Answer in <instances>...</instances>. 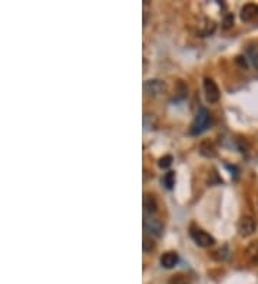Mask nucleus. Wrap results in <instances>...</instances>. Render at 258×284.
Masks as SVG:
<instances>
[{"label":"nucleus","mask_w":258,"mask_h":284,"mask_svg":"<svg viewBox=\"0 0 258 284\" xmlns=\"http://www.w3.org/2000/svg\"><path fill=\"white\" fill-rule=\"evenodd\" d=\"M162 183H164V185L167 187L168 190H172L175 185V172L174 171H169V172H167V174L164 175Z\"/></svg>","instance_id":"nucleus-14"},{"label":"nucleus","mask_w":258,"mask_h":284,"mask_svg":"<svg viewBox=\"0 0 258 284\" xmlns=\"http://www.w3.org/2000/svg\"><path fill=\"white\" fill-rule=\"evenodd\" d=\"M248 56H250L252 65L258 69V49L257 47H250L248 49Z\"/></svg>","instance_id":"nucleus-16"},{"label":"nucleus","mask_w":258,"mask_h":284,"mask_svg":"<svg viewBox=\"0 0 258 284\" xmlns=\"http://www.w3.org/2000/svg\"><path fill=\"white\" fill-rule=\"evenodd\" d=\"M168 284H191L190 277L185 276V274H176L174 276Z\"/></svg>","instance_id":"nucleus-15"},{"label":"nucleus","mask_w":258,"mask_h":284,"mask_svg":"<svg viewBox=\"0 0 258 284\" xmlns=\"http://www.w3.org/2000/svg\"><path fill=\"white\" fill-rule=\"evenodd\" d=\"M210 125H211V115H210L208 109L201 108L198 111L197 115H195V118H194L192 123H191V135H199V134H202L204 131L210 128Z\"/></svg>","instance_id":"nucleus-1"},{"label":"nucleus","mask_w":258,"mask_h":284,"mask_svg":"<svg viewBox=\"0 0 258 284\" xmlns=\"http://www.w3.org/2000/svg\"><path fill=\"white\" fill-rule=\"evenodd\" d=\"M142 247H144L145 253H149V251H152V250H153L155 244H153L152 238L146 237V236H145V237H144V244H142Z\"/></svg>","instance_id":"nucleus-18"},{"label":"nucleus","mask_w":258,"mask_h":284,"mask_svg":"<svg viewBox=\"0 0 258 284\" xmlns=\"http://www.w3.org/2000/svg\"><path fill=\"white\" fill-rule=\"evenodd\" d=\"M145 92L148 93L149 96H160L162 93H165L167 91V85L164 81L161 79H151V81H146L144 85Z\"/></svg>","instance_id":"nucleus-5"},{"label":"nucleus","mask_w":258,"mask_h":284,"mask_svg":"<svg viewBox=\"0 0 258 284\" xmlns=\"http://www.w3.org/2000/svg\"><path fill=\"white\" fill-rule=\"evenodd\" d=\"M161 266L164 267V269H174L175 266L178 264V261H179V255L178 253H175V251H167V253H164L161 255Z\"/></svg>","instance_id":"nucleus-8"},{"label":"nucleus","mask_w":258,"mask_h":284,"mask_svg":"<svg viewBox=\"0 0 258 284\" xmlns=\"http://www.w3.org/2000/svg\"><path fill=\"white\" fill-rule=\"evenodd\" d=\"M217 24L214 22L213 19H205L204 24H202V29H201V35L202 36H211L214 32H215Z\"/></svg>","instance_id":"nucleus-12"},{"label":"nucleus","mask_w":258,"mask_h":284,"mask_svg":"<svg viewBox=\"0 0 258 284\" xmlns=\"http://www.w3.org/2000/svg\"><path fill=\"white\" fill-rule=\"evenodd\" d=\"M204 91L207 102L210 104H217L221 98V92L218 85L214 82L211 78H205L204 79Z\"/></svg>","instance_id":"nucleus-4"},{"label":"nucleus","mask_w":258,"mask_h":284,"mask_svg":"<svg viewBox=\"0 0 258 284\" xmlns=\"http://www.w3.org/2000/svg\"><path fill=\"white\" fill-rule=\"evenodd\" d=\"M144 227H145V231L148 233V234H151V236H155V237H160L161 234H162V231H164V224L161 223L160 218H155V217H152V215H146L144 220Z\"/></svg>","instance_id":"nucleus-6"},{"label":"nucleus","mask_w":258,"mask_h":284,"mask_svg":"<svg viewBox=\"0 0 258 284\" xmlns=\"http://www.w3.org/2000/svg\"><path fill=\"white\" fill-rule=\"evenodd\" d=\"M144 208L146 215H153L157 213L158 204H157V200H155V197H153L152 194H145Z\"/></svg>","instance_id":"nucleus-9"},{"label":"nucleus","mask_w":258,"mask_h":284,"mask_svg":"<svg viewBox=\"0 0 258 284\" xmlns=\"http://www.w3.org/2000/svg\"><path fill=\"white\" fill-rule=\"evenodd\" d=\"M237 62H238L241 66H244V68H247V62H245V58H243V56H238V58H237Z\"/></svg>","instance_id":"nucleus-20"},{"label":"nucleus","mask_w":258,"mask_h":284,"mask_svg":"<svg viewBox=\"0 0 258 284\" xmlns=\"http://www.w3.org/2000/svg\"><path fill=\"white\" fill-rule=\"evenodd\" d=\"M174 161V158L171 157V155H165V157H162L160 160V165L161 168H168V167H171V164Z\"/></svg>","instance_id":"nucleus-17"},{"label":"nucleus","mask_w":258,"mask_h":284,"mask_svg":"<svg viewBox=\"0 0 258 284\" xmlns=\"http://www.w3.org/2000/svg\"><path fill=\"white\" fill-rule=\"evenodd\" d=\"M247 257L251 263H258V241H252L247 248Z\"/></svg>","instance_id":"nucleus-13"},{"label":"nucleus","mask_w":258,"mask_h":284,"mask_svg":"<svg viewBox=\"0 0 258 284\" xmlns=\"http://www.w3.org/2000/svg\"><path fill=\"white\" fill-rule=\"evenodd\" d=\"M199 152H201V155L205 157V158H214V157H217V149H215V146L213 145V142H210V141L201 142V145H199Z\"/></svg>","instance_id":"nucleus-10"},{"label":"nucleus","mask_w":258,"mask_h":284,"mask_svg":"<svg viewBox=\"0 0 258 284\" xmlns=\"http://www.w3.org/2000/svg\"><path fill=\"white\" fill-rule=\"evenodd\" d=\"M240 17L245 23H258V5H254V3L244 5Z\"/></svg>","instance_id":"nucleus-7"},{"label":"nucleus","mask_w":258,"mask_h":284,"mask_svg":"<svg viewBox=\"0 0 258 284\" xmlns=\"http://www.w3.org/2000/svg\"><path fill=\"white\" fill-rule=\"evenodd\" d=\"M222 24H224V29H228V28H231V26L234 24V16H233V15L225 16V19H224Z\"/></svg>","instance_id":"nucleus-19"},{"label":"nucleus","mask_w":258,"mask_h":284,"mask_svg":"<svg viewBox=\"0 0 258 284\" xmlns=\"http://www.w3.org/2000/svg\"><path fill=\"white\" fill-rule=\"evenodd\" d=\"M257 230V221L251 215H244L238 221V234L241 237H250Z\"/></svg>","instance_id":"nucleus-3"},{"label":"nucleus","mask_w":258,"mask_h":284,"mask_svg":"<svg viewBox=\"0 0 258 284\" xmlns=\"http://www.w3.org/2000/svg\"><path fill=\"white\" fill-rule=\"evenodd\" d=\"M144 126L146 131L155 130V128L158 126V119H157V116L153 115V114L146 112L144 115Z\"/></svg>","instance_id":"nucleus-11"},{"label":"nucleus","mask_w":258,"mask_h":284,"mask_svg":"<svg viewBox=\"0 0 258 284\" xmlns=\"http://www.w3.org/2000/svg\"><path fill=\"white\" fill-rule=\"evenodd\" d=\"M190 234L191 238L194 240V243H195L197 246L207 248V247H211L215 244V240H214L213 236L208 234V233L202 230V228H199V227H194V225H192Z\"/></svg>","instance_id":"nucleus-2"}]
</instances>
